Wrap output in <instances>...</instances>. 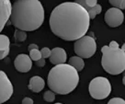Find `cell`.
Masks as SVG:
<instances>
[{
  "instance_id": "obj_1",
  "label": "cell",
  "mask_w": 125,
  "mask_h": 104,
  "mask_svg": "<svg viewBox=\"0 0 125 104\" xmlns=\"http://www.w3.org/2000/svg\"><path fill=\"white\" fill-rule=\"evenodd\" d=\"M49 24L52 33L64 41H76L89 29L88 12L75 2H64L52 11Z\"/></svg>"
},
{
  "instance_id": "obj_2",
  "label": "cell",
  "mask_w": 125,
  "mask_h": 104,
  "mask_svg": "<svg viewBox=\"0 0 125 104\" xmlns=\"http://www.w3.org/2000/svg\"><path fill=\"white\" fill-rule=\"evenodd\" d=\"M10 23L18 30L33 31L44 21V8L39 0H18L12 5Z\"/></svg>"
},
{
  "instance_id": "obj_3",
  "label": "cell",
  "mask_w": 125,
  "mask_h": 104,
  "mask_svg": "<svg viewBox=\"0 0 125 104\" xmlns=\"http://www.w3.org/2000/svg\"><path fill=\"white\" fill-rule=\"evenodd\" d=\"M47 82L52 91L60 95H66L77 87L79 75L76 69L70 65L62 64L50 70Z\"/></svg>"
},
{
  "instance_id": "obj_4",
  "label": "cell",
  "mask_w": 125,
  "mask_h": 104,
  "mask_svg": "<svg viewBox=\"0 0 125 104\" xmlns=\"http://www.w3.org/2000/svg\"><path fill=\"white\" fill-rule=\"evenodd\" d=\"M101 65L107 73L110 75H119L125 70V53L118 49H111L108 45L101 48Z\"/></svg>"
},
{
  "instance_id": "obj_5",
  "label": "cell",
  "mask_w": 125,
  "mask_h": 104,
  "mask_svg": "<svg viewBox=\"0 0 125 104\" xmlns=\"http://www.w3.org/2000/svg\"><path fill=\"white\" fill-rule=\"evenodd\" d=\"M88 90L90 96L93 99L104 100L111 92V85L108 78L98 77L90 81Z\"/></svg>"
},
{
  "instance_id": "obj_6",
  "label": "cell",
  "mask_w": 125,
  "mask_h": 104,
  "mask_svg": "<svg viewBox=\"0 0 125 104\" xmlns=\"http://www.w3.org/2000/svg\"><path fill=\"white\" fill-rule=\"evenodd\" d=\"M74 53L81 58H90L97 51V43L91 36H83L75 41L74 45Z\"/></svg>"
},
{
  "instance_id": "obj_7",
  "label": "cell",
  "mask_w": 125,
  "mask_h": 104,
  "mask_svg": "<svg viewBox=\"0 0 125 104\" xmlns=\"http://www.w3.org/2000/svg\"><path fill=\"white\" fill-rule=\"evenodd\" d=\"M13 85L4 71L0 70V104L4 103L11 98Z\"/></svg>"
},
{
  "instance_id": "obj_8",
  "label": "cell",
  "mask_w": 125,
  "mask_h": 104,
  "mask_svg": "<svg viewBox=\"0 0 125 104\" xmlns=\"http://www.w3.org/2000/svg\"><path fill=\"white\" fill-rule=\"evenodd\" d=\"M106 23L111 28H116L121 26L124 20V15L121 9L116 8H109L105 13Z\"/></svg>"
},
{
  "instance_id": "obj_9",
  "label": "cell",
  "mask_w": 125,
  "mask_h": 104,
  "mask_svg": "<svg viewBox=\"0 0 125 104\" xmlns=\"http://www.w3.org/2000/svg\"><path fill=\"white\" fill-rule=\"evenodd\" d=\"M12 5L10 0H0V32L10 19Z\"/></svg>"
},
{
  "instance_id": "obj_10",
  "label": "cell",
  "mask_w": 125,
  "mask_h": 104,
  "mask_svg": "<svg viewBox=\"0 0 125 104\" xmlns=\"http://www.w3.org/2000/svg\"><path fill=\"white\" fill-rule=\"evenodd\" d=\"M14 66L19 72L27 73L32 67V60L31 59L30 55L19 54L14 61Z\"/></svg>"
},
{
  "instance_id": "obj_11",
  "label": "cell",
  "mask_w": 125,
  "mask_h": 104,
  "mask_svg": "<svg viewBox=\"0 0 125 104\" xmlns=\"http://www.w3.org/2000/svg\"><path fill=\"white\" fill-rule=\"evenodd\" d=\"M50 62L54 66H58V65H62V64H65L67 59L66 52L64 49L60 48V47H56L53 48L51 52V55H50Z\"/></svg>"
},
{
  "instance_id": "obj_12",
  "label": "cell",
  "mask_w": 125,
  "mask_h": 104,
  "mask_svg": "<svg viewBox=\"0 0 125 104\" xmlns=\"http://www.w3.org/2000/svg\"><path fill=\"white\" fill-rule=\"evenodd\" d=\"M45 86V82L43 80L42 77L35 76L32 77L30 79V83H29V89H31V91L35 93L41 92Z\"/></svg>"
},
{
  "instance_id": "obj_13",
  "label": "cell",
  "mask_w": 125,
  "mask_h": 104,
  "mask_svg": "<svg viewBox=\"0 0 125 104\" xmlns=\"http://www.w3.org/2000/svg\"><path fill=\"white\" fill-rule=\"evenodd\" d=\"M71 66H73L74 68L76 69L77 72L79 71H82L84 69V66H85V63H84V60L83 58L79 57V56H72V57L69 59V64Z\"/></svg>"
},
{
  "instance_id": "obj_14",
  "label": "cell",
  "mask_w": 125,
  "mask_h": 104,
  "mask_svg": "<svg viewBox=\"0 0 125 104\" xmlns=\"http://www.w3.org/2000/svg\"><path fill=\"white\" fill-rule=\"evenodd\" d=\"M10 41L7 35L0 34V51L9 50Z\"/></svg>"
},
{
  "instance_id": "obj_15",
  "label": "cell",
  "mask_w": 125,
  "mask_h": 104,
  "mask_svg": "<svg viewBox=\"0 0 125 104\" xmlns=\"http://www.w3.org/2000/svg\"><path fill=\"white\" fill-rule=\"evenodd\" d=\"M14 39H15L16 42H19V43L24 42L27 39V32L17 29L14 32Z\"/></svg>"
},
{
  "instance_id": "obj_16",
  "label": "cell",
  "mask_w": 125,
  "mask_h": 104,
  "mask_svg": "<svg viewBox=\"0 0 125 104\" xmlns=\"http://www.w3.org/2000/svg\"><path fill=\"white\" fill-rule=\"evenodd\" d=\"M109 4L119 9H125V0H109Z\"/></svg>"
},
{
  "instance_id": "obj_17",
  "label": "cell",
  "mask_w": 125,
  "mask_h": 104,
  "mask_svg": "<svg viewBox=\"0 0 125 104\" xmlns=\"http://www.w3.org/2000/svg\"><path fill=\"white\" fill-rule=\"evenodd\" d=\"M43 100L47 102H52L55 100V93L52 90H47L43 94Z\"/></svg>"
},
{
  "instance_id": "obj_18",
  "label": "cell",
  "mask_w": 125,
  "mask_h": 104,
  "mask_svg": "<svg viewBox=\"0 0 125 104\" xmlns=\"http://www.w3.org/2000/svg\"><path fill=\"white\" fill-rule=\"evenodd\" d=\"M30 57L32 61H38L42 57V54H41V51H39V49H35V50H31L30 51Z\"/></svg>"
},
{
  "instance_id": "obj_19",
  "label": "cell",
  "mask_w": 125,
  "mask_h": 104,
  "mask_svg": "<svg viewBox=\"0 0 125 104\" xmlns=\"http://www.w3.org/2000/svg\"><path fill=\"white\" fill-rule=\"evenodd\" d=\"M51 52L52 50H50L48 47H44L42 48V50H41V54H42V58H48L50 57V55H51Z\"/></svg>"
},
{
  "instance_id": "obj_20",
  "label": "cell",
  "mask_w": 125,
  "mask_h": 104,
  "mask_svg": "<svg viewBox=\"0 0 125 104\" xmlns=\"http://www.w3.org/2000/svg\"><path fill=\"white\" fill-rule=\"evenodd\" d=\"M86 10L88 11L90 8H94L96 5L98 4V0H86Z\"/></svg>"
},
{
  "instance_id": "obj_21",
  "label": "cell",
  "mask_w": 125,
  "mask_h": 104,
  "mask_svg": "<svg viewBox=\"0 0 125 104\" xmlns=\"http://www.w3.org/2000/svg\"><path fill=\"white\" fill-rule=\"evenodd\" d=\"M108 104H125V100L121 98H113L109 100Z\"/></svg>"
},
{
  "instance_id": "obj_22",
  "label": "cell",
  "mask_w": 125,
  "mask_h": 104,
  "mask_svg": "<svg viewBox=\"0 0 125 104\" xmlns=\"http://www.w3.org/2000/svg\"><path fill=\"white\" fill-rule=\"evenodd\" d=\"M36 66H39V67H42V66H45V59L44 58H41L40 60H38V61L35 62Z\"/></svg>"
},
{
  "instance_id": "obj_23",
  "label": "cell",
  "mask_w": 125,
  "mask_h": 104,
  "mask_svg": "<svg viewBox=\"0 0 125 104\" xmlns=\"http://www.w3.org/2000/svg\"><path fill=\"white\" fill-rule=\"evenodd\" d=\"M94 9V11L96 12V14L98 15V14H100L101 13V11H102V8H101V6L100 5H98V4H97L94 8H92Z\"/></svg>"
},
{
  "instance_id": "obj_24",
  "label": "cell",
  "mask_w": 125,
  "mask_h": 104,
  "mask_svg": "<svg viewBox=\"0 0 125 104\" xmlns=\"http://www.w3.org/2000/svg\"><path fill=\"white\" fill-rule=\"evenodd\" d=\"M8 54H9V50L0 51V60H2V59H4V58L7 57L8 55Z\"/></svg>"
},
{
  "instance_id": "obj_25",
  "label": "cell",
  "mask_w": 125,
  "mask_h": 104,
  "mask_svg": "<svg viewBox=\"0 0 125 104\" xmlns=\"http://www.w3.org/2000/svg\"><path fill=\"white\" fill-rule=\"evenodd\" d=\"M109 47L111 48V49H118V48H119V43H118L117 42H115V41H112V42L109 43Z\"/></svg>"
},
{
  "instance_id": "obj_26",
  "label": "cell",
  "mask_w": 125,
  "mask_h": 104,
  "mask_svg": "<svg viewBox=\"0 0 125 104\" xmlns=\"http://www.w3.org/2000/svg\"><path fill=\"white\" fill-rule=\"evenodd\" d=\"M22 104H33V100L29 97H26L22 100Z\"/></svg>"
},
{
  "instance_id": "obj_27",
  "label": "cell",
  "mask_w": 125,
  "mask_h": 104,
  "mask_svg": "<svg viewBox=\"0 0 125 104\" xmlns=\"http://www.w3.org/2000/svg\"><path fill=\"white\" fill-rule=\"evenodd\" d=\"M75 3L79 4L80 6H82L83 8H85L86 9V0H75L74 1Z\"/></svg>"
},
{
  "instance_id": "obj_28",
  "label": "cell",
  "mask_w": 125,
  "mask_h": 104,
  "mask_svg": "<svg viewBox=\"0 0 125 104\" xmlns=\"http://www.w3.org/2000/svg\"><path fill=\"white\" fill-rule=\"evenodd\" d=\"M38 48H39V47H38V45H37V44H34V43H32V44H30V45H29V47H28L29 51L35 50V49H38Z\"/></svg>"
},
{
  "instance_id": "obj_29",
  "label": "cell",
  "mask_w": 125,
  "mask_h": 104,
  "mask_svg": "<svg viewBox=\"0 0 125 104\" xmlns=\"http://www.w3.org/2000/svg\"><path fill=\"white\" fill-rule=\"evenodd\" d=\"M121 50H122L125 53V43L123 44V45H122V47H121Z\"/></svg>"
},
{
  "instance_id": "obj_30",
  "label": "cell",
  "mask_w": 125,
  "mask_h": 104,
  "mask_svg": "<svg viewBox=\"0 0 125 104\" xmlns=\"http://www.w3.org/2000/svg\"><path fill=\"white\" fill-rule=\"evenodd\" d=\"M122 83H123V85H125V77H123L122 78Z\"/></svg>"
},
{
  "instance_id": "obj_31",
  "label": "cell",
  "mask_w": 125,
  "mask_h": 104,
  "mask_svg": "<svg viewBox=\"0 0 125 104\" xmlns=\"http://www.w3.org/2000/svg\"><path fill=\"white\" fill-rule=\"evenodd\" d=\"M123 77H125V70H124V72H123Z\"/></svg>"
},
{
  "instance_id": "obj_32",
  "label": "cell",
  "mask_w": 125,
  "mask_h": 104,
  "mask_svg": "<svg viewBox=\"0 0 125 104\" xmlns=\"http://www.w3.org/2000/svg\"><path fill=\"white\" fill-rule=\"evenodd\" d=\"M55 104H62V103H55Z\"/></svg>"
},
{
  "instance_id": "obj_33",
  "label": "cell",
  "mask_w": 125,
  "mask_h": 104,
  "mask_svg": "<svg viewBox=\"0 0 125 104\" xmlns=\"http://www.w3.org/2000/svg\"><path fill=\"white\" fill-rule=\"evenodd\" d=\"M15 1H18V0H15Z\"/></svg>"
}]
</instances>
